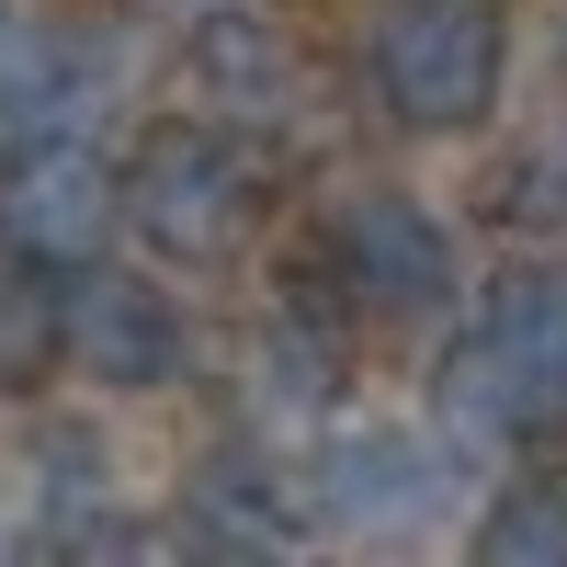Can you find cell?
Returning a JSON list of instances; mask_svg holds the SVG:
<instances>
[{"mask_svg":"<svg viewBox=\"0 0 567 567\" xmlns=\"http://www.w3.org/2000/svg\"><path fill=\"white\" fill-rule=\"evenodd\" d=\"M443 409L488 443H556L567 432V261H511L465 341L443 352Z\"/></svg>","mask_w":567,"mask_h":567,"instance_id":"obj_1","label":"cell"},{"mask_svg":"<svg viewBox=\"0 0 567 567\" xmlns=\"http://www.w3.org/2000/svg\"><path fill=\"white\" fill-rule=\"evenodd\" d=\"M363 80L409 136H465L499 114V0H374Z\"/></svg>","mask_w":567,"mask_h":567,"instance_id":"obj_2","label":"cell"},{"mask_svg":"<svg viewBox=\"0 0 567 567\" xmlns=\"http://www.w3.org/2000/svg\"><path fill=\"white\" fill-rule=\"evenodd\" d=\"M125 227L159 261H239V239L261 227V159L227 125H159L125 159Z\"/></svg>","mask_w":567,"mask_h":567,"instance_id":"obj_3","label":"cell"},{"mask_svg":"<svg viewBox=\"0 0 567 567\" xmlns=\"http://www.w3.org/2000/svg\"><path fill=\"white\" fill-rule=\"evenodd\" d=\"M329 261H341V284H352L374 318H443V307L465 296L454 227L420 205V194H386V182L329 216Z\"/></svg>","mask_w":567,"mask_h":567,"instance_id":"obj_4","label":"cell"},{"mask_svg":"<svg viewBox=\"0 0 567 567\" xmlns=\"http://www.w3.org/2000/svg\"><path fill=\"white\" fill-rule=\"evenodd\" d=\"M58 363L80 374V386H114V398H148L182 374V307L159 296V284L136 272H91L58 296Z\"/></svg>","mask_w":567,"mask_h":567,"instance_id":"obj_5","label":"cell"},{"mask_svg":"<svg viewBox=\"0 0 567 567\" xmlns=\"http://www.w3.org/2000/svg\"><path fill=\"white\" fill-rule=\"evenodd\" d=\"M114 216H125V182L91 159L80 136H34V148L0 171V239H12L23 261H45V272L103 261Z\"/></svg>","mask_w":567,"mask_h":567,"instance_id":"obj_6","label":"cell"},{"mask_svg":"<svg viewBox=\"0 0 567 567\" xmlns=\"http://www.w3.org/2000/svg\"><path fill=\"white\" fill-rule=\"evenodd\" d=\"M318 523H352V534H420L443 511V454L420 432H329L318 454Z\"/></svg>","mask_w":567,"mask_h":567,"instance_id":"obj_7","label":"cell"},{"mask_svg":"<svg viewBox=\"0 0 567 567\" xmlns=\"http://www.w3.org/2000/svg\"><path fill=\"white\" fill-rule=\"evenodd\" d=\"M307 511H318V488L272 477L261 454H216L205 477H194V534L205 545H296Z\"/></svg>","mask_w":567,"mask_h":567,"instance_id":"obj_8","label":"cell"},{"mask_svg":"<svg viewBox=\"0 0 567 567\" xmlns=\"http://www.w3.org/2000/svg\"><path fill=\"white\" fill-rule=\"evenodd\" d=\"M194 80L216 91L227 114H272L284 91H296V58H284V34H272V23H250V12H216V23L194 34Z\"/></svg>","mask_w":567,"mask_h":567,"instance_id":"obj_9","label":"cell"},{"mask_svg":"<svg viewBox=\"0 0 567 567\" xmlns=\"http://www.w3.org/2000/svg\"><path fill=\"white\" fill-rule=\"evenodd\" d=\"M91 80H103V58L91 45H23L12 69H0V136H69L80 103H91Z\"/></svg>","mask_w":567,"mask_h":567,"instance_id":"obj_10","label":"cell"},{"mask_svg":"<svg viewBox=\"0 0 567 567\" xmlns=\"http://www.w3.org/2000/svg\"><path fill=\"white\" fill-rule=\"evenodd\" d=\"M465 545H477V567H567V488H545V477L499 488Z\"/></svg>","mask_w":567,"mask_h":567,"instance_id":"obj_11","label":"cell"},{"mask_svg":"<svg viewBox=\"0 0 567 567\" xmlns=\"http://www.w3.org/2000/svg\"><path fill=\"white\" fill-rule=\"evenodd\" d=\"M58 363V296H45V261H23L0 239V386H34Z\"/></svg>","mask_w":567,"mask_h":567,"instance_id":"obj_12","label":"cell"},{"mask_svg":"<svg viewBox=\"0 0 567 567\" xmlns=\"http://www.w3.org/2000/svg\"><path fill=\"white\" fill-rule=\"evenodd\" d=\"M0 45H12V12H0Z\"/></svg>","mask_w":567,"mask_h":567,"instance_id":"obj_13","label":"cell"}]
</instances>
